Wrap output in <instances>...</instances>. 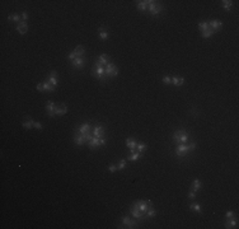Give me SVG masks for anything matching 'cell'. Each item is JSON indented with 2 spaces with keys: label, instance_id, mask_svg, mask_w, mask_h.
Returning a JSON list of instances; mask_svg holds the SVG:
<instances>
[{
  "label": "cell",
  "instance_id": "obj_5",
  "mask_svg": "<svg viewBox=\"0 0 239 229\" xmlns=\"http://www.w3.org/2000/svg\"><path fill=\"white\" fill-rule=\"evenodd\" d=\"M104 70H106V75L108 76V79H111V78H116L118 75V68L111 61L104 66Z\"/></svg>",
  "mask_w": 239,
  "mask_h": 229
},
{
  "label": "cell",
  "instance_id": "obj_29",
  "mask_svg": "<svg viewBox=\"0 0 239 229\" xmlns=\"http://www.w3.org/2000/svg\"><path fill=\"white\" fill-rule=\"evenodd\" d=\"M221 6L227 12H229V10H231V8H233V2H231V0H223V2H221Z\"/></svg>",
  "mask_w": 239,
  "mask_h": 229
},
{
  "label": "cell",
  "instance_id": "obj_22",
  "mask_svg": "<svg viewBox=\"0 0 239 229\" xmlns=\"http://www.w3.org/2000/svg\"><path fill=\"white\" fill-rule=\"evenodd\" d=\"M98 37L100 38V40H103V41H106L108 37H110V33H108V31L106 30L104 27H100L99 30H98Z\"/></svg>",
  "mask_w": 239,
  "mask_h": 229
},
{
  "label": "cell",
  "instance_id": "obj_15",
  "mask_svg": "<svg viewBox=\"0 0 239 229\" xmlns=\"http://www.w3.org/2000/svg\"><path fill=\"white\" fill-rule=\"evenodd\" d=\"M92 134L94 138H104V127L102 125H97L93 127Z\"/></svg>",
  "mask_w": 239,
  "mask_h": 229
},
{
  "label": "cell",
  "instance_id": "obj_37",
  "mask_svg": "<svg viewBox=\"0 0 239 229\" xmlns=\"http://www.w3.org/2000/svg\"><path fill=\"white\" fill-rule=\"evenodd\" d=\"M162 82H163L165 85H169V84H172V78H170L169 75H164L163 79H162Z\"/></svg>",
  "mask_w": 239,
  "mask_h": 229
},
{
  "label": "cell",
  "instance_id": "obj_25",
  "mask_svg": "<svg viewBox=\"0 0 239 229\" xmlns=\"http://www.w3.org/2000/svg\"><path fill=\"white\" fill-rule=\"evenodd\" d=\"M136 145H137V141L135 140V139H130V138H127L126 139V146L130 149V150H135L136 149Z\"/></svg>",
  "mask_w": 239,
  "mask_h": 229
},
{
  "label": "cell",
  "instance_id": "obj_28",
  "mask_svg": "<svg viewBox=\"0 0 239 229\" xmlns=\"http://www.w3.org/2000/svg\"><path fill=\"white\" fill-rule=\"evenodd\" d=\"M190 210H193V211L201 214L202 213V206L199 203H192V204H190Z\"/></svg>",
  "mask_w": 239,
  "mask_h": 229
},
{
  "label": "cell",
  "instance_id": "obj_21",
  "mask_svg": "<svg viewBox=\"0 0 239 229\" xmlns=\"http://www.w3.org/2000/svg\"><path fill=\"white\" fill-rule=\"evenodd\" d=\"M66 112H68V107L65 106L64 103L56 106V116H64Z\"/></svg>",
  "mask_w": 239,
  "mask_h": 229
},
{
  "label": "cell",
  "instance_id": "obj_31",
  "mask_svg": "<svg viewBox=\"0 0 239 229\" xmlns=\"http://www.w3.org/2000/svg\"><path fill=\"white\" fill-rule=\"evenodd\" d=\"M156 215V210L154 209L153 206H150L149 209H148V211H146V214H145V217H146V219H150V218H154Z\"/></svg>",
  "mask_w": 239,
  "mask_h": 229
},
{
  "label": "cell",
  "instance_id": "obj_41",
  "mask_svg": "<svg viewBox=\"0 0 239 229\" xmlns=\"http://www.w3.org/2000/svg\"><path fill=\"white\" fill-rule=\"evenodd\" d=\"M225 218H227V219H230V218H234V211H231V210H229V211H227V214H225Z\"/></svg>",
  "mask_w": 239,
  "mask_h": 229
},
{
  "label": "cell",
  "instance_id": "obj_11",
  "mask_svg": "<svg viewBox=\"0 0 239 229\" xmlns=\"http://www.w3.org/2000/svg\"><path fill=\"white\" fill-rule=\"evenodd\" d=\"M46 112L50 117L56 116V104L54 101H47L46 102Z\"/></svg>",
  "mask_w": 239,
  "mask_h": 229
},
{
  "label": "cell",
  "instance_id": "obj_33",
  "mask_svg": "<svg viewBox=\"0 0 239 229\" xmlns=\"http://www.w3.org/2000/svg\"><path fill=\"white\" fill-rule=\"evenodd\" d=\"M214 31L211 30V28H209V30H206V31H204V32H201V36H202V37H204V38H210V37H213V36H214Z\"/></svg>",
  "mask_w": 239,
  "mask_h": 229
},
{
  "label": "cell",
  "instance_id": "obj_2",
  "mask_svg": "<svg viewBox=\"0 0 239 229\" xmlns=\"http://www.w3.org/2000/svg\"><path fill=\"white\" fill-rule=\"evenodd\" d=\"M92 75L96 78V79H98L99 82H107L108 80V76L106 75V70H104V66L102 65H98V64L94 62L93 65V69H92Z\"/></svg>",
  "mask_w": 239,
  "mask_h": 229
},
{
  "label": "cell",
  "instance_id": "obj_3",
  "mask_svg": "<svg viewBox=\"0 0 239 229\" xmlns=\"http://www.w3.org/2000/svg\"><path fill=\"white\" fill-rule=\"evenodd\" d=\"M173 140L174 143L178 144H186V143L190 141V134L188 131H186L185 129H181V130H176L173 132Z\"/></svg>",
  "mask_w": 239,
  "mask_h": 229
},
{
  "label": "cell",
  "instance_id": "obj_40",
  "mask_svg": "<svg viewBox=\"0 0 239 229\" xmlns=\"http://www.w3.org/2000/svg\"><path fill=\"white\" fill-rule=\"evenodd\" d=\"M22 22H27V20H28V18H30V16H28V13L27 12H23V13H22Z\"/></svg>",
  "mask_w": 239,
  "mask_h": 229
},
{
  "label": "cell",
  "instance_id": "obj_36",
  "mask_svg": "<svg viewBox=\"0 0 239 229\" xmlns=\"http://www.w3.org/2000/svg\"><path fill=\"white\" fill-rule=\"evenodd\" d=\"M126 164H127V160L126 159H121L116 166H117V171H122V169H125L126 168Z\"/></svg>",
  "mask_w": 239,
  "mask_h": 229
},
{
  "label": "cell",
  "instance_id": "obj_8",
  "mask_svg": "<svg viewBox=\"0 0 239 229\" xmlns=\"http://www.w3.org/2000/svg\"><path fill=\"white\" fill-rule=\"evenodd\" d=\"M36 89H37L38 92H55V87L54 85H51L48 83V80L46 79L45 82H42V83H38L37 85H36Z\"/></svg>",
  "mask_w": 239,
  "mask_h": 229
},
{
  "label": "cell",
  "instance_id": "obj_27",
  "mask_svg": "<svg viewBox=\"0 0 239 229\" xmlns=\"http://www.w3.org/2000/svg\"><path fill=\"white\" fill-rule=\"evenodd\" d=\"M202 188V182L200 181V180H195L193 182H192V185H191V190H193L195 192H197L199 190H201Z\"/></svg>",
  "mask_w": 239,
  "mask_h": 229
},
{
  "label": "cell",
  "instance_id": "obj_7",
  "mask_svg": "<svg viewBox=\"0 0 239 229\" xmlns=\"http://www.w3.org/2000/svg\"><path fill=\"white\" fill-rule=\"evenodd\" d=\"M88 146L90 148V149H97V148H100V146H103L104 144H106V138H92L89 141H88Z\"/></svg>",
  "mask_w": 239,
  "mask_h": 229
},
{
  "label": "cell",
  "instance_id": "obj_4",
  "mask_svg": "<svg viewBox=\"0 0 239 229\" xmlns=\"http://www.w3.org/2000/svg\"><path fill=\"white\" fill-rule=\"evenodd\" d=\"M132 206L135 207V209L139 210V211L142 214V215H144V218L146 219L145 214H146V211H148L149 207L153 206V203L149 201V200H137V201H135V203L132 204Z\"/></svg>",
  "mask_w": 239,
  "mask_h": 229
},
{
  "label": "cell",
  "instance_id": "obj_34",
  "mask_svg": "<svg viewBox=\"0 0 239 229\" xmlns=\"http://www.w3.org/2000/svg\"><path fill=\"white\" fill-rule=\"evenodd\" d=\"M146 148H148V145L145 143H137V145H136V150L139 153H144L146 150Z\"/></svg>",
  "mask_w": 239,
  "mask_h": 229
},
{
  "label": "cell",
  "instance_id": "obj_38",
  "mask_svg": "<svg viewBox=\"0 0 239 229\" xmlns=\"http://www.w3.org/2000/svg\"><path fill=\"white\" fill-rule=\"evenodd\" d=\"M187 196H188V199H190V200H193V199H196V192H195L193 190H190Z\"/></svg>",
  "mask_w": 239,
  "mask_h": 229
},
{
  "label": "cell",
  "instance_id": "obj_14",
  "mask_svg": "<svg viewBox=\"0 0 239 229\" xmlns=\"http://www.w3.org/2000/svg\"><path fill=\"white\" fill-rule=\"evenodd\" d=\"M76 132L80 134V135H85V134L92 132V126H90V124H89V122H84V124H82L80 126L78 127Z\"/></svg>",
  "mask_w": 239,
  "mask_h": 229
},
{
  "label": "cell",
  "instance_id": "obj_19",
  "mask_svg": "<svg viewBox=\"0 0 239 229\" xmlns=\"http://www.w3.org/2000/svg\"><path fill=\"white\" fill-rule=\"evenodd\" d=\"M17 31H18V33L19 34H26L27 33V31H28V24H27V22H19L18 24H17Z\"/></svg>",
  "mask_w": 239,
  "mask_h": 229
},
{
  "label": "cell",
  "instance_id": "obj_16",
  "mask_svg": "<svg viewBox=\"0 0 239 229\" xmlns=\"http://www.w3.org/2000/svg\"><path fill=\"white\" fill-rule=\"evenodd\" d=\"M151 0H141V2H136V6L140 12H148V6Z\"/></svg>",
  "mask_w": 239,
  "mask_h": 229
},
{
  "label": "cell",
  "instance_id": "obj_26",
  "mask_svg": "<svg viewBox=\"0 0 239 229\" xmlns=\"http://www.w3.org/2000/svg\"><path fill=\"white\" fill-rule=\"evenodd\" d=\"M237 225H238V221H237L235 218L227 219V221H225V228H228V229H230V228H237Z\"/></svg>",
  "mask_w": 239,
  "mask_h": 229
},
{
  "label": "cell",
  "instance_id": "obj_39",
  "mask_svg": "<svg viewBox=\"0 0 239 229\" xmlns=\"http://www.w3.org/2000/svg\"><path fill=\"white\" fill-rule=\"evenodd\" d=\"M108 171L111 172V173H114L116 171H117V166H116V164H110V166H108Z\"/></svg>",
  "mask_w": 239,
  "mask_h": 229
},
{
  "label": "cell",
  "instance_id": "obj_1",
  "mask_svg": "<svg viewBox=\"0 0 239 229\" xmlns=\"http://www.w3.org/2000/svg\"><path fill=\"white\" fill-rule=\"evenodd\" d=\"M196 148V143H186V144H178L176 146V155L178 157V158H182V157L187 155L190 152H192V150Z\"/></svg>",
  "mask_w": 239,
  "mask_h": 229
},
{
  "label": "cell",
  "instance_id": "obj_30",
  "mask_svg": "<svg viewBox=\"0 0 239 229\" xmlns=\"http://www.w3.org/2000/svg\"><path fill=\"white\" fill-rule=\"evenodd\" d=\"M33 124H34V121L30 118V120L23 121V122H22V126H23V129H26V130H30V129L33 127Z\"/></svg>",
  "mask_w": 239,
  "mask_h": 229
},
{
  "label": "cell",
  "instance_id": "obj_17",
  "mask_svg": "<svg viewBox=\"0 0 239 229\" xmlns=\"http://www.w3.org/2000/svg\"><path fill=\"white\" fill-rule=\"evenodd\" d=\"M141 157H142V153H139V152H137V150L135 149V150H130L127 159L131 160V162H136L137 159H140Z\"/></svg>",
  "mask_w": 239,
  "mask_h": 229
},
{
  "label": "cell",
  "instance_id": "obj_24",
  "mask_svg": "<svg viewBox=\"0 0 239 229\" xmlns=\"http://www.w3.org/2000/svg\"><path fill=\"white\" fill-rule=\"evenodd\" d=\"M74 143H75L78 146L84 145V144H85V140H84V138H83V135L75 132V135H74Z\"/></svg>",
  "mask_w": 239,
  "mask_h": 229
},
{
  "label": "cell",
  "instance_id": "obj_35",
  "mask_svg": "<svg viewBox=\"0 0 239 229\" xmlns=\"http://www.w3.org/2000/svg\"><path fill=\"white\" fill-rule=\"evenodd\" d=\"M8 20H13V22H16V23H19V22H22V17L19 14H13V16L8 17Z\"/></svg>",
  "mask_w": 239,
  "mask_h": 229
},
{
  "label": "cell",
  "instance_id": "obj_10",
  "mask_svg": "<svg viewBox=\"0 0 239 229\" xmlns=\"http://www.w3.org/2000/svg\"><path fill=\"white\" fill-rule=\"evenodd\" d=\"M137 227V220H132L131 218L128 217H122V220H121V227L118 228H136Z\"/></svg>",
  "mask_w": 239,
  "mask_h": 229
},
{
  "label": "cell",
  "instance_id": "obj_18",
  "mask_svg": "<svg viewBox=\"0 0 239 229\" xmlns=\"http://www.w3.org/2000/svg\"><path fill=\"white\" fill-rule=\"evenodd\" d=\"M47 80H48V83L51 84V85H54L55 88L57 87V84H59V80H57V73H56L55 70H52L51 73H50V75H48V78H47Z\"/></svg>",
  "mask_w": 239,
  "mask_h": 229
},
{
  "label": "cell",
  "instance_id": "obj_20",
  "mask_svg": "<svg viewBox=\"0 0 239 229\" xmlns=\"http://www.w3.org/2000/svg\"><path fill=\"white\" fill-rule=\"evenodd\" d=\"M108 62H110V57H108L106 54H102L96 60V64H98V65H102V66H106Z\"/></svg>",
  "mask_w": 239,
  "mask_h": 229
},
{
  "label": "cell",
  "instance_id": "obj_9",
  "mask_svg": "<svg viewBox=\"0 0 239 229\" xmlns=\"http://www.w3.org/2000/svg\"><path fill=\"white\" fill-rule=\"evenodd\" d=\"M84 54H85V48H84L82 45H79V46H76V47H75L74 51H71V52L68 55V59L71 61V60H74L75 57L84 56Z\"/></svg>",
  "mask_w": 239,
  "mask_h": 229
},
{
  "label": "cell",
  "instance_id": "obj_32",
  "mask_svg": "<svg viewBox=\"0 0 239 229\" xmlns=\"http://www.w3.org/2000/svg\"><path fill=\"white\" fill-rule=\"evenodd\" d=\"M199 28H200L201 32H204V31L209 30V28H210V26H209V20H202V22H200V23H199Z\"/></svg>",
  "mask_w": 239,
  "mask_h": 229
},
{
  "label": "cell",
  "instance_id": "obj_13",
  "mask_svg": "<svg viewBox=\"0 0 239 229\" xmlns=\"http://www.w3.org/2000/svg\"><path fill=\"white\" fill-rule=\"evenodd\" d=\"M209 26L216 33L219 30H221V28H223V22L220 19H211V20H209Z\"/></svg>",
  "mask_w": 239,
  "mask_h": 229
},
{
  "label": "cell",
  "instance_id": "obj_23",
  "mask_svg": "<svg viewBox=\"0 0 239 229\" xmlns=\"http://www.w3.org/2000/svg\"><path fill=\"white\" fill-rule=\"evenodd\" d=\"M185 83V79L182 76H173L172 78V84L174 85V87H182Z\"/></svg>",
  "mask_w": 239,
  "mask_h": 229
},
{
  "label": "cell",
  "instance_id": "obj_42",
  "mask_svg": "<svg viewBox=\"0 0 239 229\" xmlns=\"http://www.w3.org/2000/svg\"><path fill=\"white\" fill-rule=\"evenodd\" d=\"M33 127H36V129H38V130H42V129H43V126H42V124H41V122H37V121H34V124H33Z\"/></svg>",
  "mask_w": 239,
  "mask_h": 229
},
{
  "label": "cell",
  "instance_id": "obj_12",
  "mask_svg": "<svg viewBox=\"0 0 239 229\" xmlns=\"http://www.w3.org/2000/svg\"><path fill=\"white\" fill-rule=\"evenodd\" d=\"M71 65L74 69H83L85 65V57L80 56V57H75L74 60H71Z\"/></svg>",
  "mask_w": 239,
  "mask_h": 229
},
{
  "label": "cell",
  "instance_id": "obj_6",
  "mask_svg": "<svg viewBox=\"0 0 239 229\" xmlns=\"http://www.w3.org/2000/svg\"><path fill=\"white\" fill-rule=\"evenodd\" d=\"M163 10V5L159 4L158 2H154V0H151L149 6H148V12L151 14V16H158V14H160Z\"/></svg>",
  "mask_w": 239,
  "mask_h": 229
}]
</instances>
